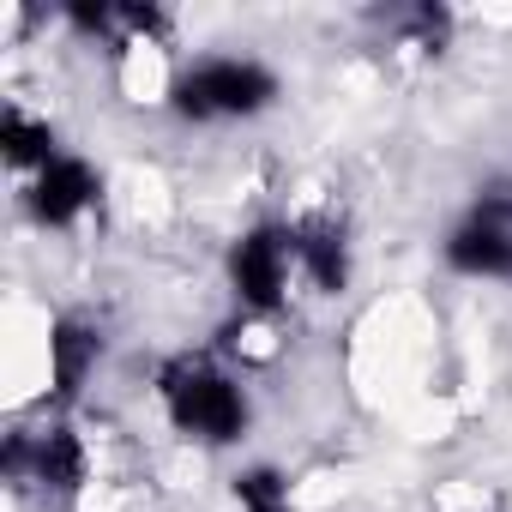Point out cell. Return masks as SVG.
Returning <instances> with one entry per match:
<instances>
[{
    "label": "cell",
    "instance_id": "7a4b0ae2",
    "mask_svg": "<svg viewBox=\"0 0 512 512\" xmlns=\"http://www.w3.org/2000/svg\"><path fill=\"white\" fill-rule=\"evenodd\" d=\"M169 103L181 121H247L278 103V73L241 55H211L175 79Z\"/></svg>",
    "mask_w": 512,
    "mask_h": 512
},
{
    "label": "cell",
    "instance_id": "8fae6325",
    "mask_svg": "<svg viewBox=\"0 0 512 512\" xmlns=\"http://www.w3.org/2000/svg\"><path fill=\"white\" fill-rule=\"evenodd\" d=\"M506 284H512V278H506Z\"/></svg>",
    "mask_w": 512,
    "mask_h": 512
},
{
    "label": "cell",
    "instance_id": "6da1fadb",
    "mask_svg": "<svg viewBox=\"0 0 512 512\" xmlns=\"http://www.w3.org/2000/svg\"><path fill=\"white\" fill-rule=\"evenodd\" d=\"M157 398H163L169 422L205 446H229L247 428V392L205 356H175L157 374Z\"/></svg>",
    "mask_w": 512,
    "mask_h": 512
},
{
    "label": "cell",
    "instance_id": "277c9868",
    "mask_svg": "<svg viewBox=\"0 0 512 512\" xmlns=\"http://www.w3.org/2000/svg\"><path fill=\"white\" fill-rule=\"evenodd\" d=\"M97 169L85 163V157H55L37 181H31V211H37V223H73V217H85L91 211V199H97Z\"/></svg>",
    "mask_w": 512,
    "mask_h": 512
},
{
    "label": "cell",
    "instance_id": "3957f363",
    "mask_svg": "<svg viewBox=\"0 0 512 512\" xmlns=\"http://www.w3.org/2000/svg\"><path fill=\"white\" fill-rule=\"evenodd\" d=\"M296 272H302V260H296V229H284V223H260V229H247L229 247V284H235V296H241L247 314L284 308Z\"/></svg>",
    "mask_w": 512,
    "mask_h": 512
},
{
    "label": "cell",
    "instance_id": "52a82bcc",
    "mask_svg": "<svg viewBox=\"0 0 512 512\" xmlns=\"http://www.w3.org/2000/svg\"><path fill=\"white\" fill-rule=\"evenodd\" d=\"M97 356H103L97 326H85V320H55V332H49V380H55L61 398H73V392L91 380Z\"/></svg>",
    "mask_w": 512,
    "mask_h": 512
},
{
    "label": "cell",
    "instance_id": "5b68a950",
    "mask_svg": "<svg viewBox=\"0 0 512 512\" xmlns=\"http://www.w3.org/2000/svg\"><path fill=\"white\" fill-rule=\"evenodd\" d=\"M446 266L464 272V278H512V229L464 217L446 235Z\"/></svg>",
    "mask_w": 512,
    "mask_h": 512
},
{
    "label": "cell",
    "instance_id": "30bf717a",
    "mask_svg": "<svg viewBox=\"0 0 512 512\" xmlns=\"http://www.w3.org/2000/svg\"><path fill=\"white\" fill-rule=\"evenodd\" d=\"M470 217H482V223H500V229H512V181H494L482 199H476V211Z\"/></svg>",
    "mask_w": 512,
    "mask_h": 512
},
{
    "label": "cell",
    "instance_id": "ba28073f",
    "mask_svg": "<svg viewBox=\"0 0 512 512\" xmlns=\"http://www.w3.org/2000/svg\"><path fill=\"white\" fill-rule=\"evenodd\" d=\"M0 151H7V163H13L19 175H31V181L61 157L49 121H31L25 109H7V121H0Z\"/></svg>",
    "mask_w": 512,
    "mask_h": 512
},
{
    "label": "cell",
    "instance_id": "8992f818",
    "mask_svg": "<svg viewBox=\"0 0 512 512\" xmlns=\"http://www.w3.org/2000/svg\"><path fill=\"white\" fill-rule=\"evenodd\" d=\"M296 260H302V278L326 296H338L350 284V241L332 217H308L296 223Z\"/></svg>",
    "mask_w": 512,
    "mask_h": 512
},
{
    "label": "cell",
    "instance_id": "9c48e42d",
    "mask_svg": "<svg viewBox=\"0 0 512 512\" xmlns=\"http://www.w3.org/2000/svg\"><path fill=\"white\" fill-rule=\"evenodd\" d=\"M235 506L241 512H290V482L272 464H253L235 476Z\"/></svg>",
    "mask_w": 512,
    "mask_h": 512
}]
</instances>
